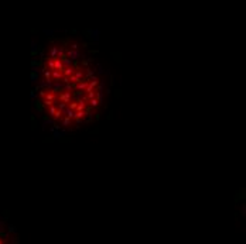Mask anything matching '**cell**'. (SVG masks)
I'll use <instances>...</instances> for the list:
<instances>
[{
  "instance_id": "1",
  "label": "cell",
  "mask_w": 246,
  "mask_h": 244,
  "mask_svg": "<svg viewBox=\"0 0 246 244\" xmlns=\"http://www.w3.org/2000/svg\"><path fill=\"white\" fill-rule=\"evenodd\" d=\"M40 100L48 116L62 126L86 121L100 105V83L75 48L54 47L40 78Z\"/></svg>"
}]
</instances>
